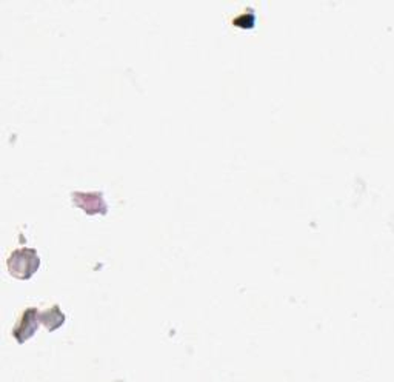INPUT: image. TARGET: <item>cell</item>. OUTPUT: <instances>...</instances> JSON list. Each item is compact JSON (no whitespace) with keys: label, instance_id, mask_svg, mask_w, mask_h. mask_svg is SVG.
<instances>
[{"label":"cell","instance_id":"3","mask_svg":"<svg viewBox=\"0 0 394 382\" xmlns=\"http://www.w3.org/2000/svg\"><path fill=\"white\" fill-rule=\"evenodd\" d=\"M73 203L88 215H105L108 210L102 193H73Z\"/></svg>","mask_w":394,"mask_h":382},{"label":"cell","instance_id":"4","mask_svg":"<svg viewBox=\"0 0 394 382\" xmlns=\"http://www.w3.org/2000/svg\"><path fill=\"white\" fill-rule=\"evenodd\" d=\"M40 322L49 330V332H54V330L65 324V315L62 313L61 307L56 304L47 311L40 313Z\"/></svg>","mask_w":394,"mask_h":382},{"label":"cell","instance_id":"1","mask_svg":"<svg viewBox=\"0 0 394 382\" xmlns=\"http://www.w3.org/2000/svg\"><path fill=\"white\" fill-rule=\"evenodd\" d=\"M8 271L17 279H30L40 267V258L34 249L14 250L6 261Z\"/></svg>","mask_w":394,"mask_h":382},{"label":"cell","instance_id":"2","mask_svg":"<svg viewBox=\"0 0 394 382\" xmlns=\"http://www.w3.org/2000/svg\"><path fill=\"white\" fill-rule=\"evenodd\" d=\"M40 322V313L37 309L30 307L22 313V316L17 322V326L13 328V336L16 338V341L19 344H23L25 341L36 333V330L39 327Z\"/></svg>","mask_w":394,"mask_h":382}]
</instances>
